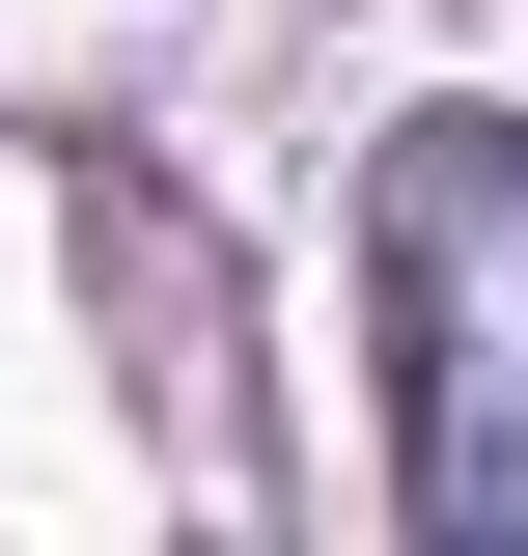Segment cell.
I'll return each mask as SVG.
<instances>
[{
	"instance_id": "cell-1",
	"label": "cell",
	"mask_w": 528,
	"mask_h": 556,
	"mask_svg": "<svg viewBox=\"0 0 528 556\" xmlns=\"http://www.w3.org/2000/svg\"><path fill=\"white\" fill-rule=\"evenodd\" d=\"M362 306H390V473L417 556H528V112H417L362 195Z\"/></svg>"
}]
</instances>
